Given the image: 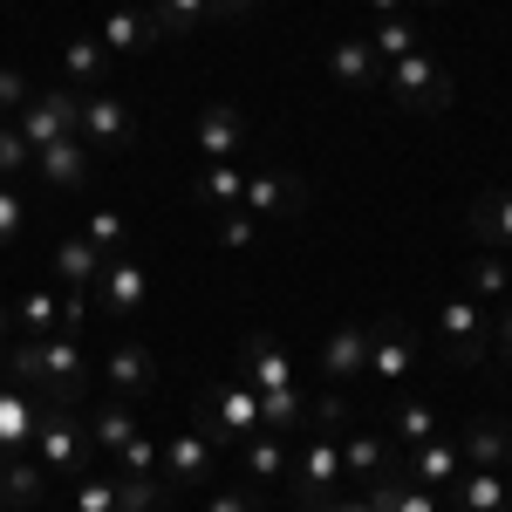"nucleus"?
I'll list each match as a JSON object with an SVG mask.
<instances>
[{"instance_id":"obj_1","label":"nucleus","mask_w":512,"mask_h":512,"mask_svg":"<svg viewBox=\"0 0 512 512\" xmlns=\"http://www.w3.org/2000/svg\"><path fill=\"white\" fill-rule=\"evenodd\" d=\"M82 369H89V355H82V335H69V328L7 349V376L28 383V390H48L55 403H76L82 396Z\"/></svg>"},{"instance_id":"obj_2","label":"nucleus","mask_w":512,"mask_h":512,"mask_svg":"<svg viewBox=\"0 0 512 512\" xmlns=\"http://www.w3.org/2000/svg\"><path fill=\"white\" fill-rule=\"evenodd\" d=\"M28 458H35L48 478H82L96 472V444H89V424L76 417V403H48L35 424V444H28Z\"/></svg>"},{"instance_id":"obj_3","label":"nucleus","mask_w":512,"mask_h":512,"mask_svg":"<svg viewBox=\"0 0 512 512\" xmlns=\"http://www.w3.org/2000/svg\"><path fill=\"white\" fill-rule=\"evenodd\" d=\"M376 89L390 96L396 110H417V117H437V110H451V103H458V82H451V69L437 62L431 48H417V55L390 62Z\"/></svg>"},{"instance_id":"obj_4","label":"nucleus","mask_w":512,"mask_h":512,"mask_svg":"<svg viewBox=\"0 0 512 512\" xmlns=\"http://www.w3.org/2000/svg\"><path fill=\"white\" fill-rule=\"evenodd\" d=\"M198 431L212 437L219 451H239L246 437H260V390L246 383V376H226V383H212L205 403H198Z\"/></svg>"},{"instance_id":"obj_5","label":"nucleus","mask_w":512,"mask_h":512,"mask_svg":"<svg viewBox=\"0 0 512 512\" xmlns=\"http://www.w3.org/2000/svg\"><path fill=\"white\" fill-rule=\"evenodd\" d=\"M219 478V444L198 431V424H185L178 437H164L158 451V485L164 492H205Z\"/></svg>"},{"instance_id":"obj_6","label":"nucleus","mask_w":512,"mask_h":512,"mask_svg":"<svg viewBox=\"0 0 512 512\" xmlns=\"http://www.w3.org/2000/svg\"><path fill=\"white\" fill-rule=\"evenodd\" d=\"M144 301H151V267H144L137 253H110L103 274H96V287H89V308L110 315V321H137Z\"/></svg>"},{"instance_id":"obj_7","label":"nucleus","mask_w":512,"mask_h":512,"mask_svg":"<svg viewBox=\"0 0 512 512\" xmlns=\"http://www.w3.org/2000/svg\"><path fill=\"white\" fill-rule=\"evenodd\" d=\"M294 512L321 506L328 492H342V437L335 431H308V444L294 451Z\"/></svg>"},{"instance_id":"obj_8","label":"nucleus","mask_w":512,"mask_h":512,"mask_svg":"<svg viewBox=\"0 0 512 512\" xmlns=\"http://www.w3.org/2000/svg\"><path fill=\"white\" fill-rule=\"evenodd\" d=\"M437 342H444V355L451 362H485L492 355V308H478L472 294H451L444 308H437Z\"/></svg>"},{"instance_id":"obj_9","label":"nucleus","mask_w":512,"mask_h":512,"mask_svg":"<svg viewBox=\"0 0 512 512\" xmlns=\"http://www.w3.org/2000/svg\"><path fill=\"white\" fill-rule=\"evenodd\" d=\"M76 117H82V96L69 89V82H48V89H35L28 103H21V117H14V130L28 137V144H62V137H76Z\"/></svg>"},{"instance_id":"obj_10","label":"nucleus","mask_w":512,"mask_h":512,"mask_svg":"<svg viewBox=\"0 0 512 512\" xmlns=\"http://www.w3.org/2000/svg\"><path fill=\"white\" fill-rule=\"evenodd\" d=\"M76 137L89 144V151H130L137 144V117H130V103L123 96H103V89H89L82 96V117H76Z\"/></svg>"},{"instance_id":"obj_11","label":"nucleus","mask_w":512,"mask_h":512,"mask_svg":"<svg viewBox=\"0 0 512 512\" xmlns=\"http://www.w3.org/2000/svg\"><path fill=\"white\" fill-rule=\"evenodd\" d=\"M396 478H410V485H431V492H451L458 472H465V451H458V437H424V444H410V451H396Z\"/></svg>"},{"instance_id":"obj_12","label":"nucleus","mask_w":512,"mask_h":512,"mask_svg":"<svg viewBox=\"0 0 512 512\" xmlns=\"http://www.w3.org/2000/svg\"><path fill=\"white\" fill-rule=\"evenodd\" d=\"M48 403H55V396H35L28 383H14V376L0 369V458H21V451L35 444V424H41Z\"/></svg>"},{"instance_id":"obj_13","label":"nucleus","mask_w":512,"mask_h":512,"mask_svg":"<svg viewBox=\"0 0 512 512\" xmlns=\"http://www.w3.org/2000/svg\"><path fill=\"white\" fill-rule=\"evenodd\" d=\"M417 369V335L403 328V321H369V362H362V376H376V383H403Z\"/></svg>"},{"instance_id":"obj_14","label":"nucleus","mask_w":512,"mask_h":512,"mask_svg":"<svg viewBox=\"0 0 512 512\" xmlns=\"http://www.w3.org/2000/svg\"><path fill=\"white\" fill-rule=\"evenodd\" d=\"M192 137H198V158L205 164H233L239 151H246V110L239 103H205L192 123Z\"/></svg>"},{"instance_id":"obj_15","label":"nucleus","mask_w":512,"mask_h":512,"mask_svg":"<svg viewBox=\"0 0 512 512\" xmlns=\"http://www.w3.org/2000/svg\"><path fill=\"white\" fill-rule=\"evenodd\" d=\"M362 362H369V321H335L315 355L321 383H349V376H362Z\"/></svg>"},{"instance_id":"obj_16","label":"nucleus","mask_w":512,"mask_h":512,"mask_svg":"<svg viewBox=\"0 0 512 512\" xmlns=\"http://www.w3.org/2000/svg\"><path fill=\"white\" fill-rule=\"evenodd\" d=\"M301 178H287V171H246V198H239V212H253V219H294L301 212Z\"/></svg>"},{"instance_id":"obj_17","label":"nucleus","mask_w":512,"mask_h":512,"mask_svg":"<svg viewBox=\"0 0 512 512\" xmlns=\"http://www.w3.org/2000/svg\"><path fill=\"white\" fill-rule=\"evenodd\" d=\"M35 171H41V185H55V192H82L89 171H96V151L82 137H62V144H41L35 151Z\"/></svg>"},{"instance_id":"obj_18","label":"nucleus","mask_w":512,"mask_h":512,"mask_svg":"<svg viewBox=\"0 0 512 512\" xmlns=\"http://www.w3.org/2000/svg\"><path fill=\"white\" fill-rule=\"evenodd\" d=\"M96 41H103L110 55H144V48L164 41V28L151 21V7H110L103 28H96Z\"/></svg>"},{"instance_id":"obj_19","label":"nucleus","mask_w":512,"mask_h":512,"mask_svg":"<svg viewBox=\"0 0 512 512\" xmlns=\"http://www.w3.org/2000/svg\"><path fill=\"white\" fill-rule=\"evenodd\" d=\"M328 76L342 82V89H376L383 82V62H376V48H369V35H335L328 41Z\"/></svg>"},{"instance_id":"obj_20","label":"nucleus","mask_w":512,"mask_h":512,"mask_svg":"<svg viewBox=\"0 0 512 512\" xmlns=\"http://www.w3.org/2000/svg\"><path fill=\"white\" fill-rule=\"evenodd\" d=\"M458 451H465V472H506L512 424H499V417H472V424L458 431Z\"/></svg>"},{"instance_id":"obj_21","label":"nucleus","mask_w":512,"mask_h":512,"mask_svg":"<svg viewBox=\"0 0 512 512\" xmlns=\"http://www.w3.org/2000/svg\"><path fill=\"white\" fill-rule=\"evenodd\" d=\"M465 226H472V239L485 253H506L512 260V185L506 192H478L472 212H465Z\"/></svg>"},{"instance_id":"obj_22","label":"nucleus","mask_w":512,"mask_h":512,"mask_svg":"<svg viewBox=\"0 0 512 512\" xmlns=\"http://www.w3.org/2000/svg\"><path fill=\"white\" fill-rule=\"evenodd\" d=\"M239 376L253 383V390H287L294 383V362H287V349H280L274 335H246V355H239Z\"/></svg>"},{"instance_id":"obj_23","label":"nucleus","mask_w":512,"mask_h":512,"mask_svg":"<svg viewBox=\"0 0 512 512\" xmlns=\"http://www.w3.org/2000/svg\"><path fill=\"white\" fill-rule=\"evenodd\" d=\"M444 512H512V478L506 472H458Z\"/></svg>"},{"instance_id":"obj_24","label":"nucleus","mask_w":512,"mask_h":512,"mask_svg":"<svg viewBox=\"0 0 512 512\" xmlns=\"http://www.w3.org/2000/svg\"><path fill=\"white\" fill-rule=\"evenodd\" d=\"M48 260H55V280H62L69 294H89V287H96V274H103V253H96L82 233H62Z\"/></svg>"},{"instance_id":"obj_25","label":"nucleus","mask_w":512,"mask_h":512,"mask_svg":"<svg viewBox=\"0 0 512 512\" xmlns=\"http://www.w3.org/2000/svg\"><path fill=\"white\" fill-rule=\"evenodd\" d=\"M103 369H110V390L117 396H144L158 383V355L144 349V342H117V349L103 355Z\"/></svg>"},{"instance_id":"obj_26","label":"nucleus","mask_w":512,"mask_h":512,"mask_svg":"<svg viewBox=\"0 0 512 512\" xmlns=\"http://www.w3.org/2000/svg\"><path fill=\"white\" fill-rule=\"evenodd\" d=\"M103 69H110V48H103L96 35H69L62 41V82H69L76 96L103 89Z\"/></svg>"},{"instance_id":"obj_27","label":"nucleus","mask_w":512,"mask_h":512,"mask_svg":"<svg viewBox=\"0 0 512 512\" xmlns=\"http://www.w3.org/2000/svg\"><path fill=\"white\" fill-rule=\"evenodd\" d=\"M396 465L390 437L383 431H349L342 437V478H355V485H369V478H383Z\"/></svg>"},{"instance_id":"obj_28","label":"nucleus","mask_w":512,"mask_h":512,"mask_svg":"<svg viewBox=\"0 0 512 512\" xmlns=\"http://www.w3.org/2000/svg\"><path fill=\"white\" fill-rule=\"evenodd\" d=\"M383 437H390V451H410V444L437 437V403L431 396H403L390 417H383Z\"/></svg>"},{"instance_id":"obj_29","label":"nucleus","mask_w":512,"mask_h":512,"mask_svg":"<svg viewBox=\"0 0 512 512\" xmlns=\"http://www.w3.org/2000/svg\"><path fill=\"white\" fill-rule=\"evenodd\" d=\"M0 492H7V512H35L48 499V472H41L28 451L21 458H0Z\"/></svg>"},{"instance_id":"obj_30","label":"nucleus","mask_w":512,"mask_h":512,"mask_svg":"<svg viewBox=\"0 0 512 512\" xmlns=\"http://www.w3.org/2000/svg\"><path fill=\"white\" fill-rule=\"evenodd\" d=\"M362 492L376 499V512H444V499H437L431 485H410V478H396V472L369 478Z\"/></svg>"},{"instance_id":"obj_31","label":"nucleus","mask_w":512,"mask_h":512,"mask_svg":"<svg viewBox=\"0 0 512 512\" xmlns=\"http://www.w3.org/2000/svg\"><path fill=\"white\" fill-rule=\"evenodd\" d=\"M287 444H280V431H260L239 444V472H246V485H274V478H287Z\"/></svg>"},{"instance_id":"obj_32","label":"nucleus","mask_w":512,"mask_h":512,"mask_svg":"<svg viewBox=\"0 0 512 512\" xmlns=\"http://www.w3.org/2000/svg\"><path fill=\"white\" fill-rule=\"evenodd\" d=\"M369 48H376V62L390 69V62H403V55L424 48V21H417V14H390V21L369 28Z\"/></svg>"},{"instance_id":"obj_33","label":"nucleus","mask_w":512,"mask_h":512,"mask_svg":"<svg viewBox=\"0 0 512 512\" xmlns=\"http://www.w3.org/2000/svg\"><path fill=\"white\" fill-rule=\"evenodd\" d=\"M137 431H144V424H137V410H130V403H103V410L89 417V444H96L103 458H117Z\"/></svg>"},{"instance_id":"obj_34","label":"nucleus","mask_w":512,"mask_h":512,"mask_svg":"<svg viewBox=\"0 0 512 512\" xmlns=\"http://www.w3.org/2000/svg\"><path fill=\"white\" fill-rule=\"evenodd\" d=\"M69 512H123V478L117 472L69 478Z\"/></svg>"},{"instance_id":"obj_35","label":"nucleus","mask_w":512,"mask_h":512,"mask_svg":"<svg viewBox=\"0 0 512 512\" xmlns=\"http://www.w3.org/2000/svg\"><path fill=\"white\" fill-rule=\"evenodd\" d=\"M465 294H472L478 308H499L512 294V267H506V253H485V260H472L465 267Z\"/></svg>"},{"instance_id":"obj_36","label":"nucleus","mask_w":512,"mask_h":512,"mask_svg":"<svg viewBox=\"0 0 512 512\" xmlns=\"http://www.w3.org/2000/svg\"><path fill=\"white\" fill-rule=\"evenodd\" d=\"M260 424H267V431H308V396L294 390V383H287V390H267L260 396Z\"/></svg>"},{"instance_id":"obj_37","label":"nucleus","mask_w":512,"mask_h":512,"mask_svg":"<svg viewBox=\"0 0 512 512\" xmlns=\"http://www.w3.org/2000/svg\"><path fill=\"white\" fill-rule=\"evenodd\" d=\"M14 321L28 328V342H41V335H55V328H62V301H55L48 287H28V294L14 301Z\"/></svg>"},{"instance_id":"obj_38","label":"nucleus","mask_w":512,"mask_h":512,"mask_svg":"<svg viewBox=\"0 0 512 512\" xmlns=\"http://www.w3.org/2000/svg\"><path fill=\"white\" fill-rule=\"evenodd\" d=\"M151 21L164 28V41L171 35H198V28L212 21V0H151Z\"/></svg>"},{"instance_id":"obj_39","label":"nucleus","mask_w":512,"mask_h":512,"mask_svg":"<svg viewBox=\"0 0 512 512\" xmlns=\"http://www.w3.org/2000/svg\"><path fill=\"white\" fill-rule=\"evenodd\" d=\"M198 198L219 205V212H233L239 198H246V171H239V164H205V171H198Z\"/></svg>"},{"instance_id":"obj_40","label":"nucleus","mask_w":512,"mask_h":512,"mask_svg":"<svg viewBox=\"0 0 512 512\" xmlns=\"http://www.w3.org/2000/svg\"><path fill=\"white\" fill-rule=\"evenodd\" d=\"M82 239L110 260V253H130V226H123V212H110V205H96L89 219H82Z\"/></svg>"},{"instance_id":"obj_41","label":"nucleus","mask_w":512,"mask_h":512,"mask_svg":"<svg viewBox=\"0 0 512 512\" xmlns=\"http://www.w3.org/2000/svg\"><path fill=\"white\" fill-rule=\"evenodd\" d=\"M158 451H164L158 437L137 431V437H130V444L117 451V465H110V472H117V478H158Z\"/></svg>"},{"instance_id":"obj_42","label":"nucleus","mask_w":512,"mask_h":512,"mask_svg":"<svg viewBox=\"0 0 512 512\" xmlns=\"http://www.w3.org/2000/svg\"><path fill=\"white\" fill-rule=\"evenodd\" d=\"M21 233H28V198L0 178V253H14V246H21Z\"/></svg>"},{"instance_id":"obj_43","label":"nucleus","mask_w":512,"mask_h":512,"mask_svg":"<svg viewBox=\"0 0 512 512\" xmlns=\"http://www.w3.org/2000/svg\"><path fill=\"white\" fill-rule=\"evenodd\" d=\"M21 171H35V144L14 123H0V178H21Z\"/></svg>"},{"instance_id":"obj_44","label":"nucleus","mask_w":512,"mask_h":512,"mask_svg":"<svg viewBox=\"0 0 512 512\" xmlns=\"http://www.w3.org/2000/svg\"><path fill=\"white\" fill-rule=\"evenodd\" d=\"M205 512H267V499H260V485H212Z\"/></svg>"},{"instance_id":"obj_45","label":"nucleus","mask_w":512,"mask_h":512,"mask_svg":"<svg viewBox=\"0 0 512 512\" xmlns=\"http://www.w3.org/2000/svg\"><path fill=\"white\" fill-rule=\"evenodd\" d=\"M35 96V82H28V69H0V110H14L21 117V103Z\"/></svg>"},{"instance_id":"obj_46","label":"nucleus","mask_w":512,"mask_h":512,"mask_svg":"<svg viewBox=\"0 0 512 512\" xmlns=\"http://www.w3.org/2000/svg\"><path fill=\"white\" fill-rule=\"evenodd\" d=\"M492 355L512 369V301H499V308H492Z\"/></svg>"},{"instance_id":"obj_47","label":"nucleus","mask_w":512,"mask_h":512,"mask_svg":"<svg viewBox=\"0 0 512 512\" xmlns=\"http://www.w3.org/2000/svg\"><path fill=\"white\" fill-rule=\"evenodd\" d=\"M219 239H226V246H253V212H219Z\"/></svg>"},{"instance_id":"obj_48","label":"nucleus","mask_w":512,"mask_h":512,"mask_svg":"<svg viewBox=\"0 0 512 512\" xmlns=\"http://www.w3.org/2000/svg\"><path fill=\"white\" fill-rule=\"evenodd\" d=\"M308 512H376V499L355 485V492H328V499H321V506H308Z\"/></svg>"},{"instance_id":"obj_49","label":"nucleus","mask_w":512,"mask_h":512,"mask_svg":"<svg viewBox=\"0 0 512 512\" xmlns=\"http://www.w3.org/2000/svg\"><path fill=\"white\" fill-rule=\"evenodd\" d=\"M362 7H369L376 21H390V14H403V0H362Z\"/></svg>"},{"instance_id":"obj_50","label":"nucleus","mask_w":512,"mask_h":512,"mask_svg":"<svg viewBox=\"0 0 512 512\" xmlns=\"http://www.w3.org/2000/svg\"><path fill=\"white\" fill-rule=\"evenodd\" d=\"M253 0H212V14H246Z\"/></svg>"},{"instance_id":"obj_51","label":"nucleus","mask_w":512,"mask_h":512,"mask_svg":"<svg viewBox=\"0 0 512 512\" xmlns=\"http://www.w3.org/2000/svg\"><path fill=\"white\" fill-rule=\"evenodd\" d=\"M7 328H14V308H0V349H7Z\"/></svg>"},{"instance_id":"obj_52","label":"nucleus","mask_w":512,"mask_h":512,"mask_svg":"<svg viewBox=\"0 0 512 512\" xmlns=\"http://www.w3.org/2000/svg\"><path fill=\"white\" fill-rule=\"evenodd\" d=\"M417 7H444V0H417Z\"/></svg>"},{"instance_id":"obj_53","label":"nucleus","mask_w":512,"mask_h":512,"mask_svg":"<svg viewBox=\"0 0 512 512\" xmlns=\"http://www.w3.org/2000/svg\"><path fill=\"white\" fill-rule=\"evenodd\" d=\"M0 512H7V492H0Z\"/></svg>"},{"instance_id":"obj_54","label":"nucleus","mask_w":512,"mask_h":512,"mask_svg":"<svg viewBox=\"0 0 512 512\" xmlns=\"http://www.w3.org/2000/svg\"><path fill=\"white\" fill-rule=\"evenodd\" d=\"M151 512H171V506H151Z\"/></svg>"},{"instance_id":"obj_55","label":"nucleus","mask_w":512,"mask_h":512,"mask_svg":"<svg viewBox=\"0 0 512 512\" xmlns=\"http://www.w3.org/2000/svg\"><path fill=\"white\" fill-rule=\"evenodd\" d=\"M35 512H41V506H35Z\"/></svg>"}]
</instances>
